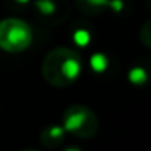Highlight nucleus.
Instances as JSON below:
<instances>
[{
    "instance_id": "nucleus-1",
    "label": "nucleus",
    "mask_w": 151,
    "mask_h": 151,
    "mask_svg": "<svg viewBox=\"0 0 151 151\" xmlns=\"http://www.w3.org/2000/svg\"><path fill=\"white\" fill-rule=\"evenodd\" d=\"M81 56L69 47H57L49 51L41 65V73L51 87L65 88L75 82L81 73Z\"/></svg>"
},
{
    "instance_id": "nucleus-2",
    "label": "nucleus",
    "mask_w": 151,
    "mask_h": 151,
    "mask_svg": "<svg viewBox=\"0 0 151 151\" xmlns=\"http://www.w3.org/2000/svg\"><path fill=\"white\" fill-rule=\"evenodd\" d=\"M99 119L96 113L81 104H73L68 107L63 114V129L70 135L82 139H88L99 132Z\"/></svg>"
},
{
    "instance_id": "nucleus-3",
    "label": "nucleus",
    "mask_w": 151,
    "mask_h": 151,
    "mask_svg": "<svg viewBox=\"0 0 151 151\" xmlns=\"http://www.w3.org/2000/svg\"><path fill=\"white\" fill-rule=\"evenodd\" d=\"M32 43L31 27L19 18L0 21V49L7 53H21Z\"/></svg>"
},
{
    "instance_id": "nucleus-4",
    "label": "nucleus",
    "mask_w": 151,
    "mask_h": 151,
    "mask_svg": "<svg viewBox=\"0 0 151 151\" xmlns=\"http://www.w3.org/2000/svg\"><path fill=\"white\" fill-rule=\"evenodd\" d=\"M34 4L38 18L47 24H57L65 18L66 6L62 0H35Z\"/></svg>"
},
{
    "instance_id": "nucleus-5",
    "label": "nucleus",
    "mask_w": 151,
    "mask_h": 151,
    "mask_svg": "<svg viewBox=\"0 0 151 151\" xmlns=\"http://www.w3.org/2000/svg\"><path fill=\"white\" fill-rule=\"evenodd\" d=\"M76 6L81 12L87 15H97L101 13L106 7H113V9H122V1L120 0H75Z\"/></svg>"
},
{
    "instance_id": "nucleus-6",
    "label": "nucleus",
    "mask_w": 151,
    "mask_h": 151,
    "mask_svg": "<svg viewBox=\"0 0 151 151\" xmlns=\"http://www.w3.org/2000/svg\"><path fill=\"white\" fill-rule=\"evenodd\" d=\"M63 135H65V129L63 128H59V126H50L47 128L43 135H41V141L44 145L47 147H56L62 142L63 139Z\"/></svg>"
},
{
    "instance_id": "nucleus-7",
    "label": "nucleus",
    "mask_w": 151,
    "mask_h": 151,
    "mask_svg": "<svg viewBox=\"0 0 151 151\" xmlns=\"http://www.w3.org/2000/svg\"><path fill=\"white\" fill-rule=\"evenodd\" d=\"M139 40L147 49H151V19H148L142 25L141 32H139Z\"/></svg>"
},
{
    "instance_id": "nucleus-8",
    "label": "nucleus",
    "mask_w": 151,
    "mask_h": 151,
    "mask_svg": "<svg viewBox=\"0 0 151 151\" xmlns=\"http://www.w3.org/2000/svg\"><path fill=\"white\" fill-rule=\"evenodd\" d=\"M91 66H93L94 70L103 72V70L106 69V66H107V59H106L103 54H100V53H96V54L91 57Z\"/></svg>"
},
{
    "instance_id": "nucleus-9",
    "label": "nucleus",
    "mask_w": 151,
    "mask_h": 151,
    "mask_svg": "<svg viewBox=\"0 0 151 151\" xmlns=\"http://www.w3.org/2000/svg\"><path fill=\"white\" fill-rule=\"evenodd\" d=\"M129 79H131V82H134V84H142V82L147 81V73H145L144 69L135 68V69H132V70L129 72Z\"/></svg>"
},
{
    "instance_id": "nucleus-10",
    "label": "nucleus",
    "mask_w": 151,
    "mask_h": 151,
    "mask_svg": "<svg viewBox=\"0 0 151 151\" xmlns=\"http://www.w3.org/2000/svg\"><path fill=\"white\" fill-rule=\"evenodd\" d=\"M73 38H75L76 44H79V46H87L88 41H90V34H88L87 31H84V29H79V31H76V34H75Z\"/></svg>"
},
{
    "instance_id": "nucleus-11",
    "label": "nucleus",
    "mask_w": 151,
    "mask_h": 151,
    "mask_svg": "<svg viewBox=\"0 0 151 151\" xmlns=\"http://www.w3.org/2000/svg\"><path fill=\"white\" fill-rule=\"evenodd\" d=\"M18 1H21V3H27L28 0H18Z\"/></svg>"
},
{
    "instance_id": "nucleus-12",
    "label": "nucleus",
    "mask_w": 151,
    "mask_h": 151,
    "mask_svg": "<svg viewBox=\"0 0 151 151\" xmlns=\"http://www.w3.org/2000/svg\"><path fill=\"white\" fill-rule=\"evenodd\" d=\"M68 151H78V150H75V148H70V150H68Z\"/></svg>"
},
{
    "instance_id": "nucleus-13",
    "label": "nucleus",
    "mask_w": 151,
    "mask_h": 151,
    "mask_svg": "<svg viewBox=\"0 0 151 151\" xmlns=\"http://www.w3.org/2000/svg\"><path fill=\"white\" fill-rule=\"evenodd\" d=\"M24 151H37V150H24Z\"/></svg>"
}]
</instances>
